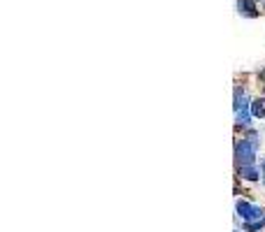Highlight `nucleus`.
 <instances>
[{
  "label": "nucleus",
  "instance_id": "f257e3e1",
  "mask_svg": "<svg viewBox=\"0 0 265 232\" xmlns=\"http://www.w3.org/2000/svg\"><path fill=\"white\" fill-rule=\"evenodd\" d=\"M256 151H258V135L256 133H249L247 139L238 142L235 146V161L240 165H256Z\"/></svg>",
  "mask_w": 265,
  "mask_h": 232
},
{
  "label": "nucleus",
  "instance_id": "423d86ee",
  "mask_svg": "<svg viewBox=\"0 0 265 232\" xmlns=\"http://www.w3.org/2000/svg\"><path fill=\"white\" fill-rule=\"evenodd\" d=\"M251 114H254L256 119H263L265 116V98H256L254 102H251Z\"/></svg>",
  "mask_w": 265,
  "mask_h": 232
},
{
  "label": "nucleus",
  "instance_id": "20e7f679",
  "mask_svg": "<svg viewBox=\"0 0 265 232\" xmlns=\"http://www.w3.org/2000/svg\"><path fill=\"white\" fill-rule=\"evenodd\" d=\"M238 172H240V177L247 179V181H258L260 179V172L256 165H240Z\"/></svg>",
  "mask_w": 265,
  "mask_h": 232
},
{
  "label": "nucleus",
  "instance_id": "39448f33",
  "mask_svg": "<svg viewBox=\"0 0 265 232\" xmlns=\"http://www.w3.org/2000/svg\"><path fill=\"white\" fill-rule=\"evenodd\" d=\"M247 107H251V102H249V95L244 89H235V111L238 109H247Z\"/></svg>",
  "mask_w": 265,
  "mask_h": 232
},
{
  "label": "nucleus",
  "instance_id": "7ed1b4c3",
  "mask_svg": "<svg viewBox=\"0 0 265 232\" xmlns=\"http://www.w3.org/2000/svg\"><path fill=\"white\" fill-rule=\"evenodd\" d=\"M238 12L242 14V17H249V19L258 17V10H256L254 0H238Z\"/></svg>",
  "mask_w": 265,
  "mask_h": 232
},
{
  "label": "nucleus",
  "instance_id": "f03ea898",
  "mask_svg": "<svg viewBox=\"0 0 265 232\" xmlns=\"http://www.w3.org/2000/svg\"><path fill=\"white\" fill-rule=\"evenodd\" d=\"M238 216L244 223H251V221H260L263 211H260V207H254L249 202H238Z\"/></svg>",
  "mask_w": 265,
  "mask_h": 232
}]
</instances>
